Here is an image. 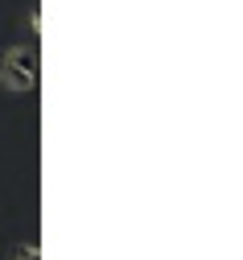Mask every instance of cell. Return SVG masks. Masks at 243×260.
<instances>
[{
    "label": "cell",
    "mask_w": 243,
    "mask_h": 260,
    "mask_svg": "<svg viewBox=\"0 0 243 260\" xmlns=\"http://www.w3.org/2000/svg\"><path fill=\"white\" fill-rule=\"evenodd\" d=\"M0 87L13 95L38 91V50L33 46H0Z\"/></svg>",
    "instance_id": "1"
},
{
    "label": "cell",
    "mask_w": 243,
    "mask_h": 260,
    "mask_svg": "<svg viewBox=\"0 0 243 260\" xmlns=\"http://www.w3.org/2000/svg\"><path fill=\"white\" fill-rule=\"evenodd\" d=\"M9 260H42V248L33 244V240H17L9 248Z\"/></svg>",
    "instance_id": "2"
},
{
    "label": "cell",
    "mask_w": 243,
    "mask_h": 260,
    "mask_svg": "<svg viewBox=\"0 0 243 260\" xmlns=\"http://www.w3.org/2000/svg\"><path fill=\"white\" fill-rule=\"evenodd\" d=\"M29 29H33V34H42V5H38V0L29 5Z\"/></svg>",
    "instance_id": "3"
}]
</instances>
